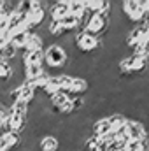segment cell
<instances>
[{"label": "cell", "instance_id": "obj_10", "mask_svg": "<svg viewBox=\"0 0 149 151\" xmlns=\"http://www.w3.org/2000/svg\"><path fill=\"white\" fill-rule=\"evenodd\" d=\"M34 34V30H23V32H18V34H14V35H11V44L21 53L23 49H25V46H27V42H28V39L30 35Z\"/></svg>", "mask_w": 149, "mask_h": 151}, {"label": "cell", "instance_id": "obj_7", "mask_svg": "<svg viewBox=\"0 0 149 151\" xmlns=\"http://www.w3.org/2000/svg\"><path fill=\"white\" fill-rule=\"evenodd\" d=\"M91 135H93L95 139H98V141H107V139H111L112 132H111V127H109V123H107L105 118H98V119L91 125Z\"/></svg>", "mask_w": 149, "mask_h": 151}, {"label": "cell", "instance_id": "obj_2", "mask_svg": "<svg viewBox=\"0 0 149 151\" xmlns=\"http://www.w3.org/2000/svg\"><path fill=\"white\" fill-rule=\"evenodd\" d=\"M44 62L49 69H54V70H62L67 67V62H69V53L56 42H51L47 44V47L44 49Z\"/></svg>", "mask_w": 149, "mask_h": 151}, {"label": "cell", "instance_id": "obj_9", "mask_svg": "<svg viewBox=\"0 0 149 151\" xmlns=\"http://www.w3.org/2000/svg\"><path fill=\"white\" fill-rule=\"evenodd\" d=\"M62 144L56 135H44L37 142V151H60Z\"/></svg>", "mask_w": 149, "mask_h": 151}, {"label": "cell", "instance_id": "obj_14", "mask_svg": "<svg viewBox=\"0 0 149 151\" xmlns=\"http://www.w3.org/2000/svg\"><path fill=\"white\" fill-rule=\"evenodd\" d=\"M126 151H149V139L144 141H128L125 144Z\"/></svg>", "mask_w": 149, "mask_h": 151}, {"label": "cell", "instance_id": "obj_5", "mask_svg": "<svg viewBox=\"0 0 149 151\" xmlns=\"http://www.w3.org/2000/svg\"><path fill=\"white\" fill-rule=\"evenodd\" d=\"M47 12H46V7H44V2H37V0H32V9L27 12V23L28 27L34 30L40 27L46 19Z\"/></svg>", "mask_w": 149, "mask_h": 151}, {"label": "cell", "instance_id": "obj_18", "mask_svg": "<svg viewBox=\"0 0 149 151\" xmlns=\"http://www.w3.org/2000/svg\"><path fill=\"white\" fill-rule=\"evenodd\" d=\"M148 137H149V134H148Z\"/></svg>", "mask_w": 149, "mask_h": 151}, {"label": "cell", "instance_id": "obj_4", "mask_svg": "<svg viewBox=\"0 0 149 151\" xmlns=\"http://www.w3.org/2000/svg\"><path fill=\"white\" fill-rule=\"evenodd\" d=\"M74 46L79 55H82V56L84 55H91V53H95L97 49L102 47V39L90 35L86 32H77L74 37Z\"/></svg>", "mask_w": 149, "mask_h": 151}, {"label": "cell", "instance_id": "obj_17", "mask_svg": "<svg viewBox=\"0 0 149 151\" xmlns=\"http://www.w3.org/2000/svg\"><path fill=\"white\" fill-rule=\"evenodd\" d=\"M79 151H82V150H79Z\"/></svg>", "mask_w": 149, "mask_h": 151}, {"label": "cell", "instance_id": "obj_8", "mask_svg": "<svg viewBox=\"0 0 149 151\" xmlns=\"http://www.w3.org/2000/svg\"><path fill=\"white\" fill-rule=\"evenodd\" d=\"M46 12L49 14L51 19H62L69 14V2L67 0H56V2H51L49 7L46 9Z\"/></svg>", "mask_w": 149, "mask_h": 151}, {"label": "cell", "instance_id": "obj_15", "mask_svg": "<svg viewBox=\"0 0 149 151\" xmlns=\"http://www.w3.org/2000/svg\"><path fill=\"white\" fill-rule=\"evenodd\" d=\"M2 16H4V14H2V12H0V21H2Z\"/></svg>", "mask_w": 149, "mask_h": 151}, {"label": "cell", "instance_id": "obj_13", "mask_svg": "<svg viewBox=\"0 0 149 151\" xmlns=\"http://www.w3.org/2000/svg\"><path fill=\"white\" fill-rule=\"evenodd\" d=\"M84 12H86V5L82 0H69V14L81 18Z\"/></svg>", "mask_w": 149, "mask_h": 151}, {"label": "cell", "instance_id": "obj_16", "mask_svg": "<svg viewBox=\"0 0 149 151\" xmlns=\"http://www.w3.org/2000/svg\"><path fill=\"white\" fill-rule=\"evenodd\" d=\"M119 151H126V150H125V148H121V150H119Z\"/></svg>", "mask_w": 149, "mask_h": 151}, {"label": "cell", "instance_id": "obj_12", "mask_svg": "<svg viewBox=\"0 0 149 151\" xmlns=\"http://www.w3.org/2000/svg\"><path fill=\"white\" fill-rule=\"evenodd\" d=\"M44 44H46V40L44 37L37 34V32H34L30 39H28V42H27V46H25V49L23 51H27V53H30V51H39V49H44ZM21 51V53H23Z\"/></svg>", "mask_w": 149, "mask_h": 151}, {"label": "cell", "instance_id": "obj_11", "mask_svg": "<svg viewBox=\"0 0 149 151\" xmlns=\"http://www.w3.org/2000/svg\"><path fill=\"white\" fill-rule=\"evenodd\" d=\"M84 5H86V11L90 14H98V12L109 9L111 2H107V0H84Z\"/></svg>", "mask_w": 149, "mask_h": 151}, {"label": "cell", "instance_id": "obj_3", "mask_svg": "<svg viewBox=\"0 0 149 151\" xmlns=\"http://www.w3.org/2000/svg\"><path fill=\"white\" fill-rule=\"evenodd\" d=\"M119 12L121 16H125V19L130 23V25H140L144 23V18H146V11L142 7V0H125L121 2V7H119Z\"/></svg>", "mask_w": 149, "mask_h": 151}, {"label": "cell", "instance_id": "obj_1", "mask_svg": "<svg viewBox=\"0 0 149 151\" xmlns=\"http://www.w3.org/2000/svg\"><path fill=\"white\" fill-rule=\"evenodd\" d=\"M117 69H119V74L126 76V77H133L137 74H142L144 70L149 69L148 58L144 56H139V55H130V56H123L117 63Z\"/></svg>", "mask_w": 149, "mask_h": 151}, {"label": "cell", "instance_id": "obj_6", "mask_svg": "<svg viewBox=\"0 0 149 151\" xmlns=\"http://www.w3.org/2000/svg\"><path fill=\"white\" fill-rule=\"evenodd\" d=\"M126 137L128 141H144L148 139V130L140 119H128L126 121Z\"/></svg>", "mask_w": 149, "mask_h": 151}]
</instances>
